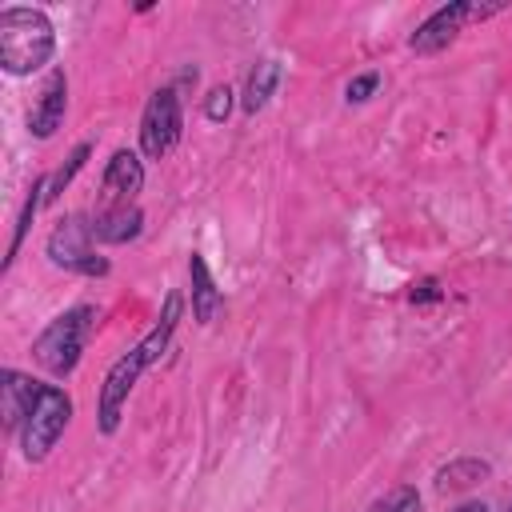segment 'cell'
<instances>
[{
    "label": "cell",
    "instance_id": "cell-1",
    "mask_svg": "<svg viewBox=\"0 0 512 512\" xmlns=\"http://www.w3.org/2000/svg\"><path fill=\"white\" fill-rule=\"evenodd\" d=\"M180 316H184V296H180V292H168V296H164V308H160V316H156V324H152L124 356H116L112 368L104 372L100 400H96V428H100L104 436H112V432L120 428V416H124V404H128L132 388H136L140 376L168 352Z\"/></svg>",
    "mask_w": 512,
    "mask_h": 512
},
{
    "label": "cell",
    "instance_id": "cell-2",
    "mask_svg": "<svg viewBox=\"0 0 512 512\" xmlns=\"http://www.w3.org/2000/svg\"><path fill=\"white\" fill-rule=\"evenodd\" d=\"M56 56V28L48 12L8 4L0 12V68L8 76H32Z\"/></svg>",
    "mask_w": 512,
    "mask_h": 512
},
{
    "label": "cell",
    "instance_id": "cell-3",
    "mask_svg": "<svg viewBox=\"0 0 512 512\" xmlns=\"http://www.w3.org/2000/svg\"><path fill=\"white\" fill-rule=\"evenodd\" d=\"M92 324H96V308L92 304H72L64 308L60 316H52L44 324V332L32 340V360L52 372V376H72L80 356H84V344L92 336Z\"/></svg>",
    "mask_w": 512,
    "mask_h": 512
},
{
    "label": "cell",
    "instance_id": "cell-4",
    "mask_svg": "<svg viewBox=\"0 0 512 512\" xmlns=\"http://www.w3.org/2000/svg\"><path fill=\"white\" fill-rule=\"evenodd\" d=\"M48 260L64 272H76V276H88V280H100L112 272L108 256L96 252V236H92V216L84 212H72L64 216L52 232H48V244H44Z\"/></svg>",
    "mask_w": 512,
    "mask_h": 512
},
{
    "label": "cell",
    "instance_id": "cell-5",
    "mask_svg": "<svg viewBox=\"0 0 512 512\" xmlns=\"http://www.w3.org/2000/svg\"><path fill=\"white\" fill-rule=\"evenodd\" d=\"M68 420H72V396L64 388H56V384H44L36 404H32V412L24 416V424L16 432L20 436V456L28 464H40L56 448V440L64 436Z\"/></svg>",
    "mask_w": 512,
    "mask_h": 512
},
{
    "label": "cell",
    "instance_id": "cell-6",
    "mask_svg": "<svg viewBox=\"0 0 512 512\" xmlns=\"http://www.w3.org/2000/svg\"><path fill=\"white\" fill-rule=\"evenodd\" d=\"M504 4L496 0V4H480V0H452V4H440L412 36H408V48L416 52V56H436V52H444L460 32H464V24H476V20H488V16H496Z\"/></svg>",
    "mask_w": 512,
    "mask_h": 512
},
{
    "label": "cell",
    "instance_id": "cell-7",
    "mask_svg": "<svg viewBox=\"0 0 512 512\" xmlns=\"http://www.w3.org/2000/svg\"><path fill=\"white\" fill-rule=\"evenodd\" d=\"M184 136V104L172 84L156 88L140 112V152L144 160H164Z\"/></svg>",
    "mask_w": 512,
    "mask_h": 512
},
{
    "label": "cell",
    "instance_id": "cell-8",
    "mask_svg": "<svg viewBox=\"0 0 512 512\" xmlns=\"http://www.w3.org/2000/svg\"><path fill=\"white\" fill-rule=\"evenodd\" d=\"M64 112H68V76L64 68H52L36 92V104L28 108V132L36 140H52L56 128L64 124Z\"/></svg>",
    "mask_w": 512,
    "mask_h": 512
},
{
    "label": "cell",
    "instance_id": "cell-9",
    "mask_svg": "<svg viewBox=\"0 0 512 512\" xmlns=\"http://www.w3.org/2000/svg\"><path fill=\"white\" fill-rule=\"evenodd\" d=\"M140 188H144V164H140V156H136L132 148H116L112 160L104 164V180H100L104 208L132 204Z\"/></svg>",
    "mask_w": 512,
    "mask_h": 512
},
{
    "label": "cell",
    "instance_id": "cell-10",
    "mask_svg": "<svg viewBox=\"0 0 512 512\" xmlns=\"http://www.w3.org/2000/svg\"><path fill=\"white\" fill-rule=\"evenodd\" d=\"M4 384H0V408H4V424H8V432H20V424H24V416L32 412V404H36V396H40V380H32V376H24V372H16V368H4V376H0Z\"/></svg>",
    "mask_w": 512,
    "mask_h": 512
},
{
    "label": "cell",
    "instance_id": "cell-11",
    "mask_svg": "<svg viewBox=\"0 0 512 512\" xmlns=\"http://www.w3.org/2000/svg\"><path fill=\"white\" fill-rule=\"evenodd\" d=\"M144 232V212L136 204H116V208H100L92 216V236L96 244H132Z\"/></svg>",
    "mask_w": 512,
    "mask_h": 512
},
{
    "label": "cell",
    "instance_id": "cell-12",
    "mask_svg": "<svg viewBox=\"0 0 512 512\" xmlns=\"http://www.w3.org/2000/svg\"><path fill=\"white\" fill-rule=\"evenodd\" d=\"M188 280H192V316H196V324H212L224 308V292L216 288L212 268L200 252L188 256Z\"/></svg>",
    "mask_w": 512,
    "mask_h": 512
},
{
    "label": "cell",
    "instance_id": "cell-13",
    "mask_svg": "<svg viewBox=\"0 0 512 512\" xmlns=\"http://www.w3.org/2000/svg\"><path fill=\"white\" fill-rule=\"evenodd\" d=\"M492 476V464L480 460V456H456L448 460L444 468H436V488L440 492H464V488H476Z\"/></svg>",
    "mask_w": 512,
    "mask_h": 512
},
{
    "label": "cell",
    "instance_id": "cell-14",
    "mask_svg": "<svg viewBox=\"0 0 512 512\" xmlns=\"http://www.w3.org/2000/svg\"><path fill=\"white\" fill-rule=\"evenodd\" d=\"M276 84H280V64H276V60H256V68L248 72V84H244V100H240L244 112L256 116V112L272 100Z\"/></svg>",
    "mask_w": 512,
    "mask_h": 512
},
{
    "label": "cell",
    "instance_id": "cell-15",
    "mask_svg": "<svg viewBox=\"0 0 512 512\" xmlns=\"http://www.w3.org/2000/svg\"><path fill=\"white\" fill-rule=\"evenodd\" d=\"M44 192H48V176H36V180H32V188H28V200H24L20 216H16V232H12V244H8V260H4V272L12 268V260H16V252H20L24 236H28L32 220H36V212L44 208Z\"/></svg>",
    "mask_w": 512,
    "mask_h": 512
},
{
    "label": "cell",
    "instance_id": "cell-16",
    "mask_svg": "<svg viewBox=\"0 0 512 512\" xmlns=\"http://www.w3.org/2000/svg\"><path fill=\"white\" fill-rule=\"evenodd\" d=\"M88 156H92V144H88V140H80V144L68 152V160H64V164H60V168L48 176V192H44V204H56V200H60V192H64V188L72 184V176H76V172L88 164Z\"/></svg>",
    "mask_w": 512,
    "mask_h": 512
},
{
    "label": "cell",
    "instance_id": "cell-17",
    "mask_svg": "<svg viewBox=\"0 0 512 512\" xmlns=\"http://www.w3.org/2000/svg\"><path fill=\"white\" fill-rule=\"evenodd\" d=\"M368 512H420V492L412 484H396L392 492H384Z\"/></svg>",
    "mask_w": 512,
    "mask_h": 512
},
{
    "label": "cell",
    "instance_id": "cell-18",
    "mask_svg": "<svg viewBox=\"0 0 512 512\" xmlns=\"http://www.w3.org/2000/svg\"><path fill=\"white\" fill-rule=\"evenodd\" d=\"M204 116H208L212 124H224V120L232 116V88H228V84L208 88V96H204Z\"/></svg>",
    "mask_w": 512,
    "mask_h": 512
},
{
    "label": "cell",
    "instance_id": "cell-19",
    "mask_svg": "<svg viewBox=\"0 0 512 512\" xmlns=\"http://www.w3.org/2000/svg\"><path fill=\"white\" fill-rule=\"evenodd\" d=\"M380 88V72H364V76H356V80H348V88H344V96H348V104H364L372 92Z\"/></svg>",
    "mask_w": 512,
    "mask_h": 512
},
{
    "label": "cell",
    "instance_id": "cell-20",
    "mask_svg": "<svg viewBox=\"0 0 512 512\" xmlns=\"http://www.w3.org/2000/svg\"><path fill=\"white\" fill-rule=\"evenodd\" d=\"M408 300H412V304H432V300H440V284H436V276H424L420 284H412Z\"/></svg>",
    "mask_w": 512,
    "mask_h": 512
},
{
    "label": "cell",
    "instance_id": "cell-21",
    "mask_svg": "<svg viewBox=\"0 0 512 512\" xmlns=\"http://www.w3.org/2000/svg\"><path fill=\"white\" fill-rule=\"evenodd\" d=\"M452 512H492V508H488L484 500H464V504H460V508H452Z\"/></svg>",
    "mask_w": 512,
    "mask_h": 512
},
{
    "label": "cell",
    "instance_id": "cell-22",
    "mask_svg": "<svg viewBox=\"0 0 512 512\" xmlns=\"http://www.w3.org/2000/svg\"><path fill=\"white\" fill-rule=\"evenodd\" d=\"M508 512H512V508H508Z\"/></svg>",
    "mask_w": 512,
    "mask_h": 512
}]
</instances>
